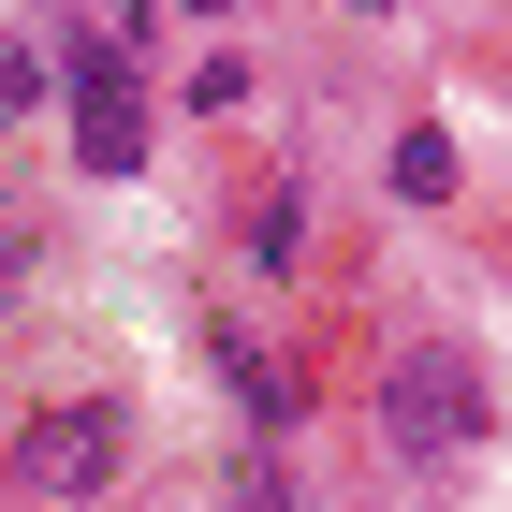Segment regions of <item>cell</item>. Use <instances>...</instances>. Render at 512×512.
I'll use <instances>...</instances> for the list:
<instances>
[{
  "instance_id": "52a82bcc",
  "label": "cell",
  "mask_w": 512,
  "mask_h": 512,
  "mask_svg": "<svg viewBox=\"0 0 512 512\" xmlns=\"http://www.w3.org/2000/svg\"><path fill=\"white\" fill-rule=\"evenodd\" d=\"M352 15H410V0H352Z\"/></svg>"
},
{
  "instance_id": "277c9868",
  "label": "cell",
  "mask_w": 512,
  "mask_h": 512,
  "mask_svg": "<svg viewBox=\"0 0 512 512\" xmlns=\"http://www.w3.org/2000/svg\"><path fill=\"white\" fill-rule=\"evenodd\" d=\"M44 103H59V44L15 30V44H0V118H44Z\"/></svg>"
},
{
  "instance_id": "6da1fadb",
  "label": "cell",
  "mask_w": 512,
  "mask_h": 512,
  "mask_svg": "<svg viewBox=\"0 0 512 512\" xmlns=\"http://www.w3.org/2000/svg\"><path fill=\"white\" fill-rule=\"evenodd\" d=\"M483 425H498V395H483L469 337H395V366H381V469L439 483V469L483 454Z\"/></svg>"
},
{
  "instance_id": "7a4b0ae2",
  "label": "cell",
  "mask_w": 512,
  "mask_h": 512,
  "mask_svg": "<svg viewBox=\"0 0 512 512\" xmlns=\"http://www.w3.org/2000/svg\"><path fill=\"white\" fill-rule=\"evenodd\" d=\"M59 132H74L88 176H132L147 161V88H132V59L103 30H59Z\"/></svg>"
},
{
  "instance_id": "8992f818",
  "label": "cell",
  "mask_w": 512,
  "mask_h": 512,
  "mask_svg": "<svg viewBox=\"0 0 512 512\" xmlns=\"http://www.w3.org/2000/svg\"><path fill=\"white\" fill-rule=\"evenodd\" d=\"M395 191L439 205V191H454V147H439V132H410V147H395Z\"/></svg>"
},
{
  "instance_id": "5b68a950",
  "label": "cell",
  "mask_w": 512,
  "mask_h": 512,
  "mask_svg": "<svg viewBox=\"0 0 512 512\" xmlns=\"http://www.w3.org/2000/svg\"><path fill=\"white\" fill-rule=\"evenodd\" d=\"M176 103H191V118H235V103H249V59H235V44H220V59H205V74L176 88Z\"/></svg>"
},
{
  "instance_id": "ba28073f",
  "label": "cell",
  "mask_w": 512,
  "mask_h": 512,
  "mask_svg": "<svg viewBox=\"0 0 512 512\" xmlns=\"http://www.w3.org/2000/svg\"><path fill=\"white\" fill-rule=\"evenodd\" d=\"M191 15H235V0H191Z\"/></svg>"
},
{
  "instance_id": "3957f363",
  "label": "cell",
  "mask_w": 512,
  "mask_h": 512,
  "mask_svg": "<svg viewBox=\"0 0 512 512\" xmlns=\"http://www.w3.org/2000/svg\"><path fill=\"white\" fill-rule=\"evenodd\" d=\"M118 469H132L118 410H30L15 439V498H118Z\"/></svg>"
}]
</instances>
